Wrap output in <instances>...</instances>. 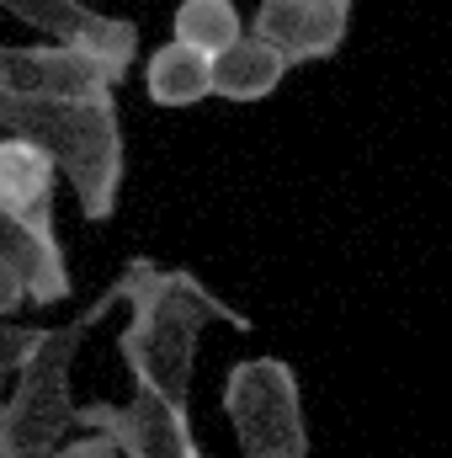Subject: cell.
I'll use <instances>...</instances> for the list:
<instances>
[{
	"label": "cell",
	"mask_w": 452,
	"mask_h": 458,
	"mask_svg": "<svg viewBox=\"0 0 452 458\" xmlns=\"http://www.w3.org/2000/svg\"><path fill=\"white\" fill-rule=\"evenodd\" d=\"M288 54L272 48L266 38L245 32L239 43H229L224 54H213V97L224 102H266L282 81H288Z\"/></svg>",
	"instance_id": "cell-10"
},
{
	"label": "cell",
	"mask_w": 452,
	"mask_h": 458,
	"mask_svg": "<svg viewBox=\"0 0 452 458\" xmlns=\"http://www.w3.org/2000/svg\"><path fill=\"white\" fill-rule=\"evenodd\" d=\"M356 0H261L255 5V38L288 54V64H320L336 59L351 32Z\"/></svg>",
	"instance_id": "cell-7"
},
{
	"label": "cell",
	"mask_w": 452,
	"mask_h": 458,
	"mask_svg": "<svg viewBox=\"0 0 452 458\" xmlns=\"http://www.w3.org/2000/svg\"><path fill=\"white\" fill-rule=\"evenodd\" d=\"M0 133H21L43 144L59 176L75 187L80 214L107 225L122 198L128 144L113 97H43V91H5L0 86Z\"/></svg>",
	"instance_id": "cell-2"
},
{
	"label": "cell",
	"mask_w": 452,
	"mask_h": 458,
	"mask_svg": "<svg viewBox=\"0 0 452 458\" xmlns=\"http://www.w3.org/2000/svg\"><path fill=\"white\" fill-rule=\"evenodd\" d=\"M0 11H11L16 21H27L48 43H70V48L107 59L122 75L138 59V27L128 16H107V11L86 5V0H0Z\"/></svg>",
	"instance_id": "cell-6"
},
{
	"label": "cell",
	"mask_w": 452,
	"mask_h": 458,
	"mask_svg": "<svg viewBox=\"0 0 452 458\" xmlns=\"http://www.w3.org/2000/svg\"><path fill=\"white\" fill-rule=\"evenodd\" d=\"M122 304V293L102 288L80 315H70L64 326H54L38 352L21 362V373L11 378V400H0V458H54L64 448V437L75 432V400H70V368L80 357L86 336Z\"/></svg>",
	"instance_id": "cell-3"
},
{
	"label": "cell",
	"mask_w": 452,
	"mask_h": 458,
	"mask_svg": "<svg viewBox=\"0 0 452 458\" xmlns=\"http://www.w3.org/2000/svg\"><path fill=\"white\" fill-rule=\"evenodd\" d=\"M117 293L128 304V331L117 336V357L133 373V384L165 394L171 405H187L197 373V336L213 320L229 331H250V320L234 304H224L197 272L160 267L149 256L122 261Z\"/></svg>",
	"instance_id": "cell-1"
},
{
	"label": "cell",
	"mask_w": 452,
	"mask_h": 458,
	"mask_svg": "<svg viewBox=\"0 0 452 458\" xmlns=\"http://www.w3.org/2000/svg\"><path fill=\"white\" fill-rule=\"evenodd\" d=\"M21 304H27V283H21V277L11 272V261L0 256V315H16Z\"/></svg>",
	"instance_id": "cell-15"
},
{
	"label": "cell",
	"mask_w": 452,
	"mask_h": 458,
	"mask_svg": "<svg viewBox=\"0 0 452 458\" xmlns=\"http://www.w3.org/2000/svg\"><path fill=\"white\" fill-rule=\"evenodd\" d=\"M171 38L197 48V54H224L229 43L245 38V16L234 0H181L176 16H171Z\"/></svg>",
	"instance_id": "cell-12"
},
{
	"label": "cell",
	"mask_w": 452,
	"mask_h": 458,
	"mask_svg": "<svg viewBox=\"0 0 452 458\" xmlns=\"http://www.w3.org/2000/svg\"><path fill=\"white\" fill-rule=\"evenodd\" d=\"M54 458H128V454L117 448L113 432H96V427H86V437H80V443H64Z\"/></svg>",
	"instance_id": "cell-14"
},
{
	"label": "cell",
	"mask_w": 452,
	"mask_h": 458,
	"mask_svg": "<svg viewBox=\"0 0 452 458\" xmlns=\"http://www.w3.org/2000/svg\"><path fill=\"white\" fill-rule=\"evenodd\" d=\"M43 336H48V326H16V320H5V315H0V384L21 373V362L38 352Z\"/></svg>",
	"instance_id": "cell-13"
},
{
	"label": "cell",
	"mask_w": 452,
	"mask_h": 458,
	"mask_svg": "<svg viewBox=\"0 0 452 458\" xmlns=\"http://www.w3.org/2000/svg\"><path fill=\"white\" fill-rule=\"evenodd\" d=\"M75 427H96V432H113L117 448L128 458H203L197 448V432H192V416L187 405H171L165 394L133 384V394L113 405V400H96V405H75Z\"/></svg>",
	"instance_id": "cell-5"
},
{
	"label": "cell",
	"mask_w": 452,
	"mask_h": 458,
	"mask_svg": "<svg viewBox=\"0 0 452 458\" xmlns=\"http://www.w3.org/2000/svg\"><path fill=\"white\" fill-rule=\"evenodd\" d=\"M144 91L155 107H197L213 97V59L171 38L144 59Z\"/></svg>",
	"instance_id": "cell-11"
},
{
	"label": "cell",
	"mask_w": 452,
	"mask_h": 458,
	"mask_svg": "<svg viewBox=\"0 0 452 458\" xmlns=\"http://www.w3.org/2000/svg\"><path fill=\"white\" fill-rule=\"evenodd\" d=\"M54 182H59V165H54V155L43 144H32L21 133H0V208L11 219L59 234V225H54Z\"/></svg>",
	"instance_id": "cell-8"
},
{
	"label": "cell",
	"mask_w": 452,
	"mask_h": 458,
	"mask_svg": "<svg viewBox=\"0 0 452 458\" xmlns=\"http://www.w3.org/2000/svg\"><path fill=\"white\" fill-rule=\"evenodd\" d=\"M0 256H5L11 272L27 283V304H43V310H48V304H64V299L75 293V283H70V256H64L59 234L21 225V219H11L5 208H0Z\"/></svg>",
	"instance_id": "cell-9"
},
{
	"label": "cell",
	"mask_w": 452,
	"mask_h": 458,
	"mask_svg": "<svg viewBox=\"0 0 452 458\" xmlns=\"http://www.w3.org/2000/svg\"><path fill=\"white\" fill-rule=\"evenodd\" d=\"M224 416L239 458H309L304 384L288 357H239L224 378Z\"/></svg>",
	"instance_id": "cell-4"
}]
</instances>
